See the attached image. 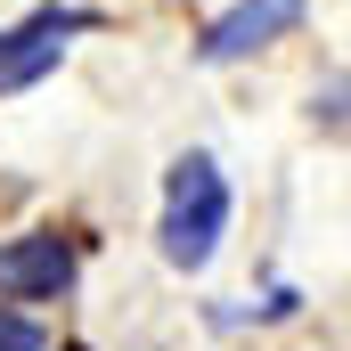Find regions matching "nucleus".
Masks as SVG:
<instances>
[{
  "instance_id": "nucleus-3",
  "label": "nucleus",
  "mask_w": 351,
  "mask_h": 351,
  "mask_svg": "<svg viewBox=\"0 0 351 351\" xmlns=\"http://www.w3.org/2000/svg\"><path fill=\"white\" fill-rule=\"evenodd\" d=\"M74 237L66 229H33V237H8L0 245V302H58L66 286H74Z\"/></svg>"
},
{
  "instance_id": "nucleus-5",
  "label": "nucleus",
  "mask_w": 351,
  "mask_h": 351,
  "mask_svg": "<svg viewBox=\"0 0 351 351\" xmlns=\"http://www.w3.org/2000/svg\"><path fill=\"white\" fill-rule=\"evenodd\" d=\"M0 351H49V335H41V319L8 311V319H0Z\"/></svg>"
},
{
  "instance_id": "nucleus-6",
  "label": "nucleus",
  "mask_w": 351,
  "mask_h": 351,
  "mask_svg": "<svg viewBox=\"0 0 351 351\" xmlns=\"http://www.w3.org/2000/svg\"><path fill=\"white\" fill-rule=\"evenodd\" d=\"M66 351H82V343H66Z\"/></svg>"
},
{
  "instance_id": "nucleus-4",
  "label": "nucleus",
  "mask_w": 351,
  "mask_h": 351,
  "mask_svg": "<svg viewBox=\"0 0 351 351\" xmlns=\"http://www.w3.org/2000/svg\"><path fill=\"white\" fill-rule=\"evenodd\" d=\"M302 16H311V0H237V8H221V16L204 25L196 58H204V66H237V58L269 49L278 33H294Z\"/></svg>"
},
{
  "instance_id": "nucleus-2",
  "label": "nucleus",
  "mask_w": 351,
  "mask_h": 351,
  "mask_svg": "<svg viewBox=\"0 0 351 351\" xmlns=\"http://www.w3.org/2000/svg\"><path fill=\"white\" fill-rule=\"evenodd\" d=\"M98 25H106L98 8H33L25 25H8V33H0V98H8V90H33L58 58H66V41H74V33H98Z\"/></svg>"
},
{
  "instance_id": "nucleus-1",
  "label": "nucleus",
  "mask_w": 351,
  "mask_h": 351,
  "mask_svg": "<svg viewBox=\"0 0 351 351\" xmlns=\"http://www.w3.org/2000/svg\"><path fill=\"white\" fill-rule=\"evenodd\" d=\"M221 229H229V180L213 156H180L172 180H164V262L172 269H204L213 262V245H221Z\"/></svg>"
}]
</instances>
